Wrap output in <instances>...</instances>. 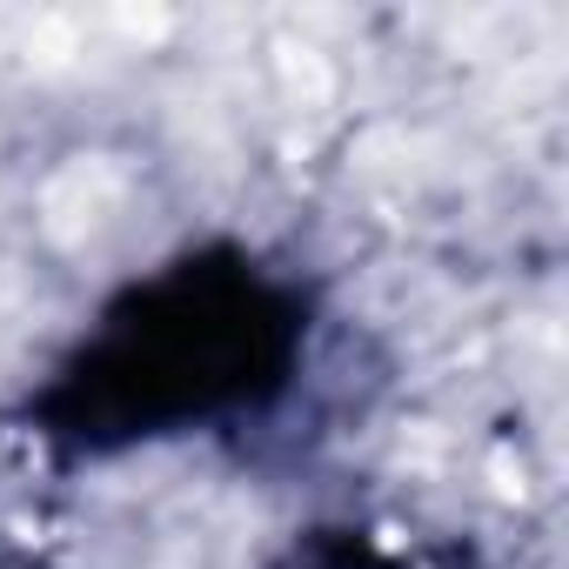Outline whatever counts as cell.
I'll return each mask as SVG.
<instances>
[{
  "label": "cell",
  "mask_w": 569,
  "mask_h": 569,
  "mask_svg": "<svg viewBox=\"0 0 569 569\" xmlns=\"http://www.w3.org/2000/svg\"><path fill=\"white\" fill-rule=\"evenodd\" d=\"M376 382L316 268L214 228L121 274L0 409V436L54 482L168 449L268 462L369 416Z\"/></svg>",
  "instance_id": "6da1fadb"
},
{
  "label": "cell",
  "mask_w": 569,
  "mask_h": 569,
  "mask_svg": "<svg viewBox=\"0 0 569 569\" xmlns=\"http://www.w3.org/2000/svg\"><path fill=\"white\" fill-rule=\"evenodd\" d=\"M261 569H502L476 536L409 516H309L281 536Z\"/></svg>",
  "instance_id": "7a4b0ae2"
},
{
  "label": "cell",
  "mask_w": 569,
  "mask_h": 569,
  "mask_svg": "<svg viewBox=\"0 0 569 569\" xmlns=\"http://www.w3.org/2000/svg\"><path fill=\"white\" fill-rule=\"evenodd\" d=\"M34 489H54V476L34 469V456H21L0 436V569H48L41 516L21 509V496H34Z\"/></svg>",
  "instance_id": "3957f363"
}]
</instances>
